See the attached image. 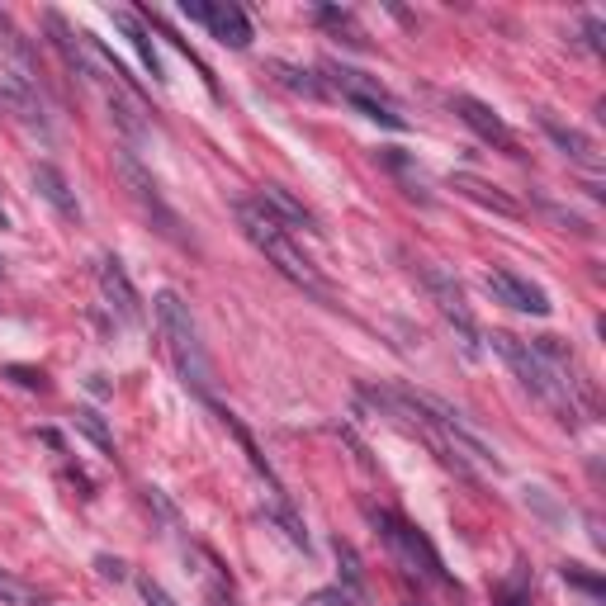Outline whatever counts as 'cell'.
<instances>
[{
    "instance_id": "1",
    "label": "cell",
    "mask_w": 606,
    "mask_h": 606,
    "mask_svg": "<svg viewBox=\"0 0 606 606\" xmlns=\"http://www.w3.org/2000/svg\"><path fill=\"white\" fill-rule=\"evenodd\" d=\"M237 228L247 232L251 247L261 251V256H266V261L280 270L285 280H294L303 294L332 299V289H327V280L318 275V266H313V261H308V256L294 247V237H289V232L280 228V223H275V218H270L266 209L256 204V199H242V204H237Z\"/></svg>"
},
{
    "instance_id": "2",
    "label": "cell",
    "mask_w": 606,
    "mask_h": 606,
    "mask_svg": "<svg viewBox=\"0 0 606 606\" xmlns=\"http://www.w3.org/2000/svg\"><path fill=\"white\" fill-rule=\"evenodd\" d=\"M157 327H161V337H166V351L176 360L180 379L209 398V389H214V365H209V351H204L199 327L190 318V303L180 299L176 289H161L157 294Z\"/></svg>"
},
{
    "instance_id": "3",
    "label": "cell",
    "mask_w": 606,
    "mask_h": 606,
    "mask_svg": "<svg viewBox=\"0 0 606 606\" xmlns=\"http://www.w3.org/2000/svg\"><path fill=\"white\" fill-rule=\"evenodd\" d=\"M493 351H498L507 365H512V375L526 384V389L554 412V422H564V427H578V398H573V384L559 370H550L545 360L531 351V341L512 337V332H493Z\"/></svg>"
},
{
    "instance_id": "4",
    "label": "cell",
    "mask_w": 606,
    "mask_h": 606,
    "mask_svg": "<svg viewBox=\"0 0 606 606\" xmlns=\"http://www.w3.org/2000/svg\"><path fill=\"white\" fill-rule=\"evenodd\" d=\"M114 166H119V176H124V185H128V195H133V204L143 209V218L152 223V228L166 237V242H176L180 251H190L195 247V237L185 232V223H180V214L161 199V190H157V180L147 176V166L138 161V152H128V147H119L114 152Z\"/></svg>"
},
{
    "instance_id": "5",
    "label": "cell",
    "mask_w": 606,
    "mask_h": 606,
    "mask_svg": "<svg viewBox=\"0 0 606 606\" xmlns=\"http://www.w3.org/2000/svg\"><path fill=\"white\" fill-rule=\"evenodd\" d=\"M417 280H422V289L431 294V303L441 308V318L450 322V332H455V341H460V351L469 360H479L483 356V332H479V322H474V313H469V303H464L460 285H455L441 266H417Z\"/></svg>"
},
{
    "instance_id": "6",
    "label": "cell",
    "mask_w": 606,
    "mask_h": 606,
    "mask_svg": "<svg viewBox=\"0 0 606 606\" xmlns=\"http://www.w3.org/2000/svg\"><path fill=\"white\" fill-rule=\"evenodd\" d=\"M370 521L379 526V535L389 540V550L403 559V569L408 573H422V578H431V583H450L446 569H441V554L431 550V540L417 531V526H408L403 517H393V512H384V507H375Z\"/></svg>"
},
{
    "instance_id": "7",
    "label": "cell",
    "mask_w": 606,
    "mask_h": 606,
    "mask_svg": "<svg viewBox=\"0 0 606 606\" xmlns=\"http://www.w3.org/2000/svg\"><path fill=\"white\" fill-rule=\"evenodd\" d=\"M327 76L337 81L341 100L351 109H360L365 119H375V124L393 128V133H403L408 128V119L398 114V105L389 100V90L379 86V76H365V72H351V67H341V62H327Z\"/></svg>"
},
{
    "instance_id": "8",
    "label": "cell",
    "mask_w": 606,
    "mask_h": 606,
    "mask_svg": "<svg viewBox=\"0 0 606 606\" xmlns=\"http://www.w3.org/2000/svg\"><path fill=\"white\" fill-rule=\"evenodd\" d=\"M0 109H5V114H10L19 128L38 133L43 143H53V124H48V114H43L38 86H34V81H29L24 72L5 67V62H0Z\"/></svg>"
},
{
    "instance_id": "9",
    "label": "cell",
    "mask_w": 606,
    "mask_h": 606,
    "mask_svg": "<svg viewBox=\"0 0 606 606\" xmlns=\"http://www.w3.org/2000/svg\"><path fill=\"white\" fill-rule=\"evenodd\" d=\"M180 15L195 19V24H204L209 34L218 38V43H228V48H251V19L242 5H228V0H218V5H204V0H185L180 5Z\"/></svg>"
},
{
    "instance_id": "10",
    "label": "cell",
    "mask_w": 606,
    "mask_h": 606,
    "mask_svg": "<svg viewBox=\"0 0 606 606\" xmlns=\"http://www.w3.org/2000/svg\"><path fill=\"white\" fill-rule=\"evenodd\" d=\"M95 275H100V294H105L109 313L124 322V327H143V299H138V289H133V280H128L124 261H119V256H105Z\"/></svg>"
},
{
    "instance_id": "11",
    "label": "cell",
    "mask_w": 606,
    "mask_h": 606,
    "mask_svg": "<svg viewBox=\"0 0 606 606\" xmlns=\"http://www.w3.org/2000/svg\"><path fill=\"white\" fill-rule=\"evenodd\" d=\"M488 289L498 294L507 308H517V313H535V318H545L550 313V299H545V289L531 285L526 275H517V270L507 266H493L488 270Z\"/></svg>"
},
{
    "instance_id": "12",
    "label": "cell",
    "mask_w": 606,
    "mask_h": 606,
    "mask_svg": "<svg viewBox=\"0 0 606 606\" xmlns=\"http://www.w3.org/2000/svg\"><path fill=\"white\" fill-rule=\"evenodd\" d=\"M450 109H455L464 124L479 133L483 143L502 147V152H517V138H512V128L502 124V114H498L493 105H483V100H474V95H450Z\"/></svg>"
},
{
    "instance_id": "13",
    "label": "cell",
    "mask_w": 606,
    "mask_h": 606,
    "mask_svg": "<svg viewBox=\"0 0 606 606\" xmlns=\"http://www.w3.org/2000/svg\"><path fill=\"white\" fill-rule=\"evenodd\" d=\"M535 124H540V133H545V138H550L554 147H559V152H564V157L569 161H578V166H588V171H597V143H592L588 133H583V128H573V124H559V119H554L550 109H535Z\"/></svg>"
},
{
    "instance_id": "14",
    "label": "cell",
    "mask_w": 606,
    "mask_h": 606,
    "mask_svg": "<svg viewBox=\"0 0 606 606\" xmlns=\"http://www.w3.org/2000/svg\"><path fill=\"white\" fill-rule=\"evenodd\" d=\"M34 190L48 199V204H53L57 218H67V223H81V204H76V190L67 185V176H62L57 166L38 161V166H34Z\"/></svg>"
},
{
    "instance_id": "15",
    "label": "cell",
    "mask_w": 606,
    "mask_h": 606,
    "mask_svg": "<svg viewBox=\"0 0 606 606\" xmlns=\"http://www.w3.org/2000/svg\"><path fill=\"white\" fill-rule=\"evenodd\" d=\"M256 204H261V209H266V214L275 218V223H280L285 232H318L313 214H308V209H303V204L289 195V190H280V185H266Z\"/></svg>"
},
{
    "instance_id": "16",
    "label": "cell",
    "mask_w": 606,
    "mask_h": 606,
    "mask_svg": "<svg viewBox=\"0 0 606 606\" xmlns=\"http://www.w3.org/2000/svg\"><path fill=\"white\" fill-rule=\"evenodd\" d=\"M450 185L460 190L464 199H474V204H483V209H493V214H502V218H521V204L512 195H502L498 185H488V180H479V176H469V171H455L450 176Z\"/></svg>"
},
{
    "instance_id": "17",
    "label": "cell",
    "mask_w": 606,
    "mask_h": 606,
    "mask_svg": "<svg viewBox=\"0 0 606 606\" xmlns=\"http://www.w3.org/2000/svg\"><path fill=\"white\" fill-rule=\"evenodd\" d=\"M119 29L128 34V43H133V53L143 57V67L152 72V81H166V67H161V57H157V48H152V38H147V29H138L128 15H119Z\"/></svg>"
},
{
    "instance_id": "18",
    "label": "cell",
    "mask_w": 606,
    "mask_h": 606,
    "mask_svg": "<svg viewBox=\"0 0 606 606\" xmlns=\"http://www.w3.org/2000/svg\"><path fill=\"white\" fill-rule=\"evenodd\" d=\"M270 72L280 76V86H289L294 95H308V100H322L327 90H322V81L318 76H308V72H299V67H289V62H275Z\"/></svg>"
},
{
    "instance_id": "19",
    "label": "cell",
    "mask_w": 606,
    "mask_h": 606,
    "mask_svg": "<svg viewBox=\"0 0 606 606\" xmlns=\"http://www.w3.org/2000/svg\"><path fill=\"white\" fill-rule=\"evenodd\" d=\"M0 602H5V606H43V597H38L24 578H15V573L0 569Z\"/></svg>"
},
{
    "instance_id": "20",
    "label": "cell",
    "mask_w": 606,
    "mask_h": 606,
    "mask_svg": "<svg viewBox=\"0 0 606 606\" xmlns=\"http://www.w3.org/2000/svg\"><path fill=\"white\" fill-rule=\"evenodd\" d=\"M76 427L86 431V436H90V441H95L100 450H105V455H114V436H109L105 417H100L95 408H76Z\"/></svg>"
},
{
    "instance_id": "21",
    "label": "cell",
    "mask_w": 606,
    "mask_h": 606,
    "mask_svg": "<svg viewBox=\"0 0 606 606\" xmlns=\"http://www.w3.org/2000/svg\"><path fill=\"white\" fill-rule=\"evenodd\" d=\"M266 521H275V526H280V531H285L289 540H294V545H303V550H308V531H303V521L294 517V512H289L285 502H275V507H266Z\"/></svg>"
},
{
    "instance_id": "22",
    "label": "cell",
    "mask_w": 606,
    "mask_h": 606,
    "mask_svg": "<svg viewBox=\"0 0 606 606\" xmlns=\"http://www.w3.org/2000/svg\"><path fill=\"white\" fill-rule=\"evenodd\" d=\"M332 550H337V564H341V573H346V588H351V592H360V588H365V573H360V559H356V550H351L346 540H337Z\"/></svg>"
},
{
    "instance_id": "23",
    "label": "cell",
    "mask_w": 606,
    "mask_h": 606,
    "mask_svg": "<svg viewBox=\"0 0 606 606\" xmlns=\"http://www.w3.org/2000/svg\"><path fill=\"white\" fill-rule=\"evenodd\" d=\"M540 209L559 223V228H569V232H578V237H592V223H583L578 214H569V209H559V204H550V199H540Z\"/></svg>"
},
{
    "instance_id": "24",
    "label": "cell",
    "mask_w": 606,
    "mask_h": 606,
    "mask_svg": "<svg viewBox=\"0 0 606 606\" xmlns=\"http://www.w3.org/2000/svg\"><path fill=\"white\" fill-rule=\"evenodd\" d=\"M0 34H5V43H10V53H15L19 62H29V57H34V53H29V43H24V34H19L15 24H10V15H0Z\"/></svg>"
},
{
    "instance_id": "25",
    "label": "cell",
    "mask_w": 606,
    "mask_h": 606,
    "mask_svg": "<svg viewBox=\"0 0 606 606\" xmlns=\"http://www.w3.org/2000/svg\"><path fill=\"white\" fill-rule=\"evenodd\" d=\"M138 592H143L147 606H176V597L161 588V583H152V578H138Z\"/></svg>"
},
{
    "instance_id": "26",
    "label": "cell",
    "mask_w": 606,
    "mask_h": 606,
    "mask_svg": "<svg viewBox=\"0 0 606 606\" xmlns=\"http://www.w3.org/2000/svg\"><path fill=\"white\" fill-rule=\"evenodd\" d=\"M564 578H569V583H578L583 592H592V597H602V578H592V573H583L578 564H564Z\"/></svg>"
},
{
    "instance_id": "27",
    "label": "cell",
    "mask_w": 606,
    "mask_h": 606,
    "mask_svg": "<svg viewBox=\"0 0 606 606\" xmlns=\"http://www.w3.org/2000/svg\"><path fill=\"white\" fill-rule=\"evenodd\" d=\"M5 375L15 379V384H24V389H48V379L38 375V370H24V365H10Z\"/></svg>"
},
{
    "instance_id": "28",
    "label": "cell",
    "mask_w": 606,
    "mask_h": 606,
    "mask_svg": "<svg viewBox=\"0 0 606 606\" xmlns=\"http://www.w3.org/2000/svg\"><path fill=\"white\" fill-rule=\"evenodd\" d=\"M583 34H588L583 43H588L592 53H602V34H606V24H602V19H583Z\"/></svg>"
},
{
    "instance_id": "29",
    "label": "cell",
    "mask_w": 606,
    "mask_h": 606,
    "mask_svg": "<svg viewBox=\"0 0 606 606\" xmlns=\"http://www.w3.org/2000/svg\"><path fill=\"white\" fill-rule=\"evenodd\" d=\"M95 569L105 573V578H114V583L124 578V564H119V559H109V554H100V559H95Z\"/></svg>"
},
{
    "instance_id": "30",
    "label": "cell",
    "mask_w": 606,
    "mask_h": 606,
    "mask_svg": "<svg viewBox=\"0 0 606 606\" xmlns=\"http://www.w3.org/2000/svg\"><path fill=\"white\" fill-rule=\"evenodd\" d=\"M313 606H351V597H346V592H318Z\"/></svg>"
},
{
    "instance_id": "31",
    "label": "cell",
    "mask_w": 606,
    "mask_h": 606,
    "mask_svg": "<svg viewBox=\"0 0 606 606\" xmlns=\"http://www.w3.org/2000/svg\"><path fill=\"white\" fill-rule=\"evenodd\" d=\"M498 602L502 606H526V597H521V592H512V588H498Z\"/></svg>"
},
{
    "instance_id": "32",
    "label": "cell",
    "mask_w": 606,
    "mask_h": 606,
    "mask_svg": "<svg viewBox=\"0 0 606 606\" xmlns=\"http://www.w3.org/2000/svg\"><path fill=\"white\" fill-rule=\"evenodd\" d=\"M408 606H417V602H408Z\"/></svg>"
}]
</instances>
